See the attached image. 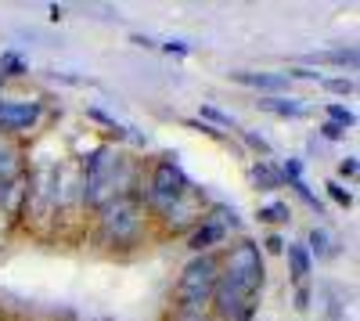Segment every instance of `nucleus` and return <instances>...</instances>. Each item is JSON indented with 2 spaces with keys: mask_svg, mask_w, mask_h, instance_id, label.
<instances>
[{
  "mask_svg": "<svg viewBox=\"0 0 360 321\" xmlns=\"http://www.w3.org/2000/svg\"><path fill=\"white\" fill-rule=\"evenodd\" d=\"M134 181V166L130 159H123L115 149H108V144H101V149H94L86 159H83V184H79V199L86 202V206H101V202L115 199V195H134L130 188Z\"/></svg>",
  "mask_w": 360,
  "mask_h": 321,
  "instance_id": "nucleus-1",
  "label": "nucleus"
},
{
  "mask_svg": "<svg viewBox=\"0 0 360 321\" xmlns=\"http://www.w3.org/2000/svg\"><path fill=\"white\" fill-rule=\"evenodd\" d=\"M144 220H148V210L141 206L137 195H115L98 206V231L108 246L134 242L144 231Z\"/></svg>",
  "mask_w": 360,
  "mask_h": 321,
  "instance_id": "nucleus-2",
  "label": "nucleus"
},
{
  "mask_svg": "<svg viewBox=\"0 0 360 321\" xmlns=\"http://www.w3.org/2000/svg\"><path fill=\"white\" fill-rule=\"evenodd\" d=\"M217 278H220V256L198 253L176 278V310H205V303L213 300Z\"/></svg>",
  "mask_w": 360,
  "mask_h": 321,
  "instance_id": "nucleus-3",
  "label": "nucleus"
},
{
  "mask_svg": "<svg viewBox=\"0 0 360 321\" xmlns=\"http://www.w3.org/2000/svg\"><path fill=\"white\" fill-rule=\"evenodd\" d=\"M220 278L234 282V285H242L245 293L259 296L263 293V282H266V264H263V249L256 242H238L231 246V253L224 256V264H220Z\"/></svg>",
  "mask_w": 360,
  "mask_h": 321,
  "instance_id": "nucleus-4",
  "label": "nucleus"
},
{
  "mask_svg": "<svg viewBox=\"0 0 360 321\" xmlns=\"http://www.w3.org/2000/svg\"><path fill=\"white\" fill-rule=\"evenodd\" d=\"M155 217L166 224V231H191V227H198L202 220H205V202H202V195L191 188L188 195H180V199H173V202H166V206H159L155 210Z\"/></svg>",
  "mask_w": 360,
  "mask_h": 321,
  "instance_id": "nucleus-5",
  "label": "nucleus"
},
{
  "mask_svg": "<svg viewBox=\"0 0 360 321\" xmlns=\"http://www.w3.org/2000/svg\"><path fill=\"white\" fill-rule=\"evenodd\" d=\"M44 115V101H8L0 98V134L33 130Z\"/></svg>",
  "mask_w": 360,
  "mask_h": 321,
  "instance_id": "nucleus-6",
  "label": "nucleus"
},
{
  "mask_svg": "<svg viewBox=\"0 0 360 321\" xmlns=\"http://www.w3.org/2000/svg\"><path fill=\"white\" fill-rule=\"evenodd\" d=\"M227 80L242 83V87H252V91H263V98H266V94H281V91H288V76H285V73H252V69H234V73H227Z\"/></svg>",
  "mask_w": 360,
  "mask_h": 321,
  "instance_id": "nucleus-7",
  "label": "nucleus"
},
{
  "mask_svg": "<svg viewBox=\"0 0 360 321\" xmlns=\"http://www.w3.org/2000/svg\"><path fill=\"white\" fill-rule=\"evenodd\" d=\"M227 242V231L217 224V220H202L198 227H191V235H188V249L198 256V253H213L217 246H224Z\"/></svg>",
  "mask_w": 360,
  "mask_h": 321,
  "instance_id": "nucleus-8",
  "label": "nucleus"
},
{
  "mask_svg": "<svg viewBox=\"0 0 360 321\" xmlns=\"http://www.w3.org/2000/svg\"><path fill=\"white\" fill-rule=\"evenodd\" d=\"M263 112H270V115H281V120H303V115L310 112L307 105H303V98H288V94H266V98H259L256 101Z\"/></svg>",
  "mask_w": 360,
  "mask_h": 321,
  "instance_id": "nucleus-9",
  "label": "nucleus"
},
{
  "mask_svg": "<svg viewBox=\"0 0 360 321\" xmlns=\"http://www.w3.org/2000/svg\"><path fill=\"white\" fill-rule=\"evenodd\" d=\"M307 69L310 65H335V69H356V47H335V51H310L303 54Z\"/></svg>",
  "mask_w": 360,
  "mask_h": 321,
  "instance_id": "nucleus-10",
  "label": "nucleus"
},
{
  "mask_svg": "<svg viewBox=\"0 0 360 321\" xmlns=\"http://www.w3.org/2000/svg\"><path fill=\"white\" fill-rule=\"evenodd\" d=\"M285 256H288V275H292V282H295V285H307V278L314 275V260H310L307 246H303V242H288V246H285Z\"/></svg>",
  "mask_w": 360,
  "mask_h": 321,
  "instance_id": "nucleus-11",
  "label": "nucleus"
},
{
  "mask_svg": "<svg viewBox=\"0 0 360 321\" xmlns=\"http://www.w3.org/2000/svg\"><path fill=\"white\" fill-rule=\"evenodd\" d=\"M249 181H252L259 191H278V188H285L281 170L270 163V159H256V163L249 166Z\"/></svg>",
  "mask_w": 360,
  "mask_h": 321,
  "instance_id": "nucleus-12",
  "label": "nucleus"
},
{
  "mask_svg": "<svg viewBox=\"0 0 360 321\" xmlns=\"http://www.w3.org/2000/svg\"><path fill=\"white\" fill-rule=\"evenodd\" d=\"M307 253H310V260L317 256V260H332V256H339V242H335V235L332 231H324V227H310V235H307Z\"/></svg>",
  "mask_w": 360,
  "mask_h": 321,
  "instance_id": "nucleus-13",
  "label": "nucleus"
},
{
  "mask_svg": "<svg viewBox=\"0 0 360 321\" xmlns=\"http://www.w3.org/2000/svg\"><path fill=\"white\" fill-rule=\"evenodd\" d=\"M22 177V156L11 141L0 137V181H15Z\"/></svg>",
  "mask_w": 360,
  "mask_h": 321,
  "instance_id": "nucleus-14",
  "label": "nucleus"
},
{
  "mask_svg": "<svg viewBox=\"0 0 360 321\" xmlns=\"http://www.w3.org/2000/svg\"><path fill=\"white\" fill-rule=\"evenodd\" d=\"M198 120L202 123H209V127H213V130H220V127H231V130H242V127H238V120H234V115L231 112H224V108H217V105H198Z\"/></svg>",
  "mask_w": 360,
  "mask_h": 321,
  "instance_id": "nucleus-15",
  "label": "nucleus"
},
{
  "mask_svg": "<svg viewBox=\"0 0 360 321\" xmlns=\"http://www.w3.org/2000/svg\"><path fill=\"white\" fill-rule=\"evenodd\" d=\"M29 73V62L18 51H0V80H18Z\"/></svg>",
  "mask_w": 360,
  "mask_h": 321,
  "instance_id": "nucleus-16",
  "label": "nucleus"
},
{
  "mask_svg": "<svg viewBox=\"0 0 360 321\" xmlns=\"http://www.w3.org/2000/svg\"><path fill=\"white\" fill-rule=\"evenodd\" d=\"M324 115H328V123H339L346 134L356 127V112H353V108H346L342 101H328V105H324Z\"/></svg>",
  "mask_w": 360,
  "mask_h": 321,
  "instance_id": "nucleus-17",
  "label": "nucleus"
},
{
  "mask_svg": "<svg viewBox=\"0 0 360 321\" xmlns=\"http://www.w3.org/2000/svg\"><path fill=\"white\" fill-rule=\"evenodd\" d=\"M256 217L263 224H288L292 220V206H288V202H266V206H259Z\"/></svg>",
  "mask_w": 360,
  "mask_h": 321,
  "instance_id": "nucleus-18",
  "label": "nucleus"
},
{
  "mask_svg": "<svg viewBox=\"0 0 360 321\" xmlns=\"http://www.w3.org/2000/svg\"><path fill=\"white\" fill-rule=\"evenodd\" d=\"M86 115H90V120H94V123H101V127H108L115 137H130V130L123 127V123H115V115H108V112H101V108H86Z\"/></svg>",
  "mask_w": 360,
  "mask_h": 321,
  "instance_id": "nucleus-19",
  "label": "nucleus"
},
{
  "mask_svg": "<svg viewBox=\"0 0 360 321\" xmlns=\"http://www.w3.org/2000/svg\"><path fill=\"white\" fill-rule=\"evenodd\" d=\"M238 134H242V141L249 144V149H252V152H259L263 159H270V156H274V149H270V141H266L263 134H256V130H245V127H242V130H238Z\"/></svg>",
  "mask_w": 360,
  "mask_h": 321,
  "instance_id": "nucleus-20",
  "label": "nucleus"
},
{
  "mask_svg": "<svg viewBox=\"0 0 360 321\" xmlns=\"http://www.w3.org/2000/svg\"><path fill=\"white\" fill-rule=\"evenodd\" d=\"M324 191H328V199H332L335 206H342V210H349V206H353V191H349V188H342V181H328V184H324Z\"/></svg>",
  "mask_w": 360,
  "mask_h": 321,
  "instance_id": "nucleus-21",
  "label": "nucleus"
},
{
  "mask_svg": "<svg viewBox=\"0 0 360 321\" xmlns=\"http://www.w3.org/2000/svg\"><path fill=\"white\" fill-rule=\"evenodd\" d=\"M321 87H324V91H332V94H353L356 91L353 76H324Z\"/></svg>",
  "mask_w": 360,
  "mask_h": 321,
  "instance_id": "nucleus-22",
  "label": "nucleus"
},
{
  "mask_svg": "<svg viewBox=\"0 0 360 321\" xmlns=\"http://www.w3.org/2000/svg\"><path fill=\"white\" fill-rule=\"evenodd\" d=\"M285 76H288V83H292V80H307V83H321V80H324V73H317V69H307V65H292Z\"/></svg>",
  "mask_w": 360,
  "mask_h": 321,
  "instance_id": "nucleus-23",
  "label": "nucleus"
},
{
  "mask_svg": "<svg viewBox=\"0 0 360 321\" xmlns=\"http://www.w3.org/2000/svg\"><path fill=\"white\" fill-rule=\"evenodd\" d=\"M356 170H360V163H356V156H346V159H339V177H346V181H353V177H356Z\"/></svg>",
  "mask_w": 360,
  "mask_h": 321,
  "instance_id": "nucleus-24",
  "label": "nucleus"
},
{
  "mask_svg": "<svg viewBox=\"0 0 360 321\" xmlns=\"http://www.w3.org/2000/svg\"><path fill=\"white\" fill-rule=\"evenodd\" d=\"M173 321H217L209 310H176V317Z\"/></svg>",
  "mask_w": 360,
  "mask_h": 321,
  "instance_id": "nucleus-25",
  "label": "nucleus"
},
{
  "mask_svg": "<svg viewBox=\"0 0 360 321\" xmlns=\"http://www.w3.org/2000/svg\"><path fill=\"white\" fill-rule=\"evenodd\" d=\"M310 300H314V293H310L307 285H299V289H295V310H310V307H314Z\"/></svg>",
  "mask_w": 360,
  "mask_h": 321,
  "instance_id": "nucleus-26",
  "label": "nucleus"
},
{
  "mask_svg": "<svg viewBox=\"0 0 360 321\" xmlns=\"http://www.w3.org/2000/svg\"><path fill=\"white\" fill-rule=\"evenodd\" d=\"M321 137H328V141H342L346 130H342L339 123H328V120H324V123H321Z\"/></svg>",
  "mask_w": 360,
  "mask_h": 321,
  "instance_id": "nucleus-27",
  "label": "nucleus"
},
{
  "mask_svg": "<svg viewBox=\"0 0 360 321\" xmlns=\"http://www.w3.org/2000/svg\"><path fill=\"white\" fill-rule=\"evenodd\" d=\"M162 51H169V54H191V44L188 40H166V44H159Z\"/></svg>",
  "mask_w": 360,
  "mask_h": 321,
  "instance_id": "nucleus-28",
  "label": "nucleus"
},
{
  "mask_svg": "<svg viewBox=\"0 0 360 321\" xmlns=\"http://www.w3.org/2000/svg\"><path fill=\"white\" fill-rule=\"evenodd\" d=\"M263 246H266V253H285V246H288V242H285L281 235H270Z\"/></svg>",
  "mask_w": 360,
  "mask_h": 321,
  "instance_id": "nucleus-29",
  "label": "nucleus"
},
{
  "mask_svg": "<svg viewBox=\"0 0 360 321\" xmlns=\"http://www.w3.org/2000/svg\"><path fill=\"white\" fill-rule=\"evenodd\" d=\"M130 44H137V47H159L152 37H141V33H134V37H130Z\"/></svg>",
  "mask_w": 360,
  "mask_h": 321,
  "instance_id": "nucleus-30",
  "label": "nucleus"
},
{
  "mask_svg": "<svg viewBox=\"0 0 360 321\" xmlns=\"http://www.w3.org/2000/svg\"><path fill=\"white\" fill-rule=\"evenodd\" d=\"M4 184H8V181H0V199H4Z\"/></svg>",
  "mask_w": 360,
  "mask_h": 321,
  "instance_id": "nucleus-31",
  "label": "nucleus"
}]
</instances>
